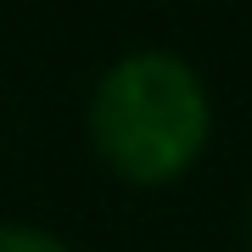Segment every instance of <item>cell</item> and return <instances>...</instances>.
Returning <instances> with one entry per match:
<instances>
[{"mask_svg": "<svg viewBox=\"0 0 252 252\" xmlns=\"http://www.w3.org/2000/svg\"><path fill=\"white\" fill-rule=\"evenodd\" d=\"M90 152L112 180L157 190L185 180L213 140V95L207 79L174 51H129L90 90Z\"/></svg>", "mask_w": 252, "mask_h": 252, "instance_id": "cell-1", "label": "cell"}, {"mask_svg": "<svg viewBox=\"0 0 252 252\" xmlns=\"http://www.w3.org/2000/svg\"><path fill=\"white\" fill-rule=\"evenodd\" d=\"M0 252H73V247L39 224H0Z\"/></svg>", "mask_w": 252, "mask_h": 252, "instance_id": "cell-2", "label": "cell"}, {"mask_svg": "<svg viewBox=\"0 0 252 252\" xmlns=\"http://www.w3.org/2000/svg\"><path fill=\"white\" fill-rule=\"evenodd\" d=\"M247 252H252V202H247Z\"/></svg>", "mask_w": 252, "mask_h": 252, "instance_id": "cell-3", "label": "cell"}]
</instances>
